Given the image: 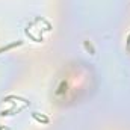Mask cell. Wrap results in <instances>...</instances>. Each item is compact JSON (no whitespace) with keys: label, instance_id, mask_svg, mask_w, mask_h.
I'll return each mask as SVG.
<instances>
[{"label":"cell","instance_id":"obj_1","mask_svg":"<svg viewBox=\"0 0 130 130\" xmlns=\"http://www.w3.org/2000/svg\"><path fill=\"white\" fill-rule=\"evenodd\" d=\"M32 117L35 118V120H38V121H42L44 124H47V123H48V118H47V117H44V115H39L38 112H33Z\"/></svg>","mask_w":130,"mask_h":130},{"label":"cell","instance_id":"obj_2","mask_svg":"<svg viewBox=\"0 0 130 130\" xmlns=\"http://www.w3.org/2000/svg\"><path fill=\"white\" fill-rule=\"evenodd\" d=\"M85 45H86V48H88V50H91V53H92V55H94V50H92V47H91V44H89V42H88V41H86V42H85Z\"/></svg>","mask_w":130,"mask_h":130}]
</instances>
